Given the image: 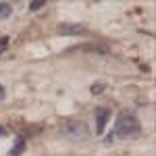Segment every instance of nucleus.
Masks as SVG:
<instances>
[{"instance_id":"7ed1b4c3","label":"nucleus","mask_w":156,"mask_h":156,"mask_svg":"<svg viewBox=\"0 0 156 156\" xmlns=\"http://www.w3.org/2000/svg\"><path fill=\"white\" fill-rule=\"evenodd\" d=\"M108 117H110V110H108V108H98V112H96V129H98V133L104 131V127H106V123H108Z\"/></svg>"},{"instance_id":"f03ea898","label":"nucleus","mask_w":156,"mask_h":156,"mask_svg":"<svg viewBox=\"0 0 156 156\" xmlns=\"http://www.w3.org/2000/svg\"><path fill=\"white\" fill-rule=\"evenodd\" d=\"M58 131L62 137H67L71 142H83V140L90 137V129H87V125L83 121H65Z\"/></svg>"},{"instance_id":"f257e3e1","label":"nucleus","mask_w":156,"mask_h":156,"mask_svg":"<svg viewBox=\"0 0 156 156\" xmlns=\"http://www.w3.org/2000/svg\"><path fill=\"white\" fill-rule=\"evenodd\" d=\"M142 131V125L135 115L131 112H121L117 121H115V129H112V137H133Z\"/></svg>"},{"instance_id":"20e7f679","label":"nucleus","mask_w":156,"mask_h":156,"mask_svg":"<svg viewBox=\"0 0 156 156\" xmlns=\"http://www.w3.org/2000/svg\"><path fill=\"white\" fill-rule=\"evenodd\" d=\"M58 34H83L81 25H58Z\"/></svg>"},{"instance_id":"39448f33","label":"nucleus","mask_w":156,"mask_h":156,"mask_svg":"<svg viewBox=\"0 0 156 156\" xmlns=\"http://www.w3.org/2000/svg\"><path fill=\"white\" fill-rule=\"evenodd\" d=\"M23 148H25L23 140H19V146H17V148H12V150H11V156H21V152H23Z\"/></svg>"},{"instance_id":"423d86ee","label":"nucleus","mask_w":156,"mask_h":156,"mask_svg":"<svg viewBox=\"0 0 156 156\" xmlns=\"http://www.w3.org/2000/svg\"><path fill=\"white\" fill-rule=\"evenodd\" d=\"M42 4H46V2H44V0H34V2H29V9H31V11H36V9L42 6Z\"/></svg>"},{"instance_id":"0eeeda50","label":"nucleus","mask_w":156,"mask_h":156,"mask_svg":"<svg viewBox=\"0 0 156 156\" xmlns=\"http://www.w3.org/2000/svg\"><path fill=\"white\" fill-rule=\"evenodd\" d=\"M0 98H4V90H2V85H0Z\"/></svg>"}]
</instances>
